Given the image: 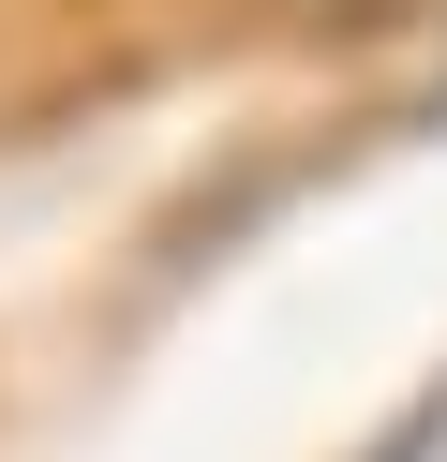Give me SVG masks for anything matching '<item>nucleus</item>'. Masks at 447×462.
I'll return each instance as SVG.
<instances>
[{"instance_id":"nucleus-1","label":"nucleus","mask_w":447,"mask_h":462,"mask_svg":"<svg viewBox=\"0 0 447 462\" xmlns=\"http://www.w3.org/2000/svg\"><path fill=\"white\" fill-rule=\"evenodd\" d=\"M433 448H447V388H433V402H417V418H403V432H373V448H358V462H433Z\"/></svg>"},{"instance_id":"nucleus-2","label":"nucleus","mask_w":447,"mask_h":462,"mask_svg":"<svg viewBox=\"0 0 447 462\" xmlns=\"http://www.w3.org/2000/svg\"><path fill=\"white\" fill-rule=\"evenodd\" d=\"M433 120H447V90H433Z\"/></svg>"}]
</instances>
